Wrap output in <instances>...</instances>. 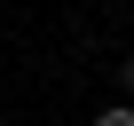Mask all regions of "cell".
Returning <instances> with one entry per match:
<instances>
[{
  "label": "cell",
  "mask_w": 134,
  "mask_h": 126,
  "mask_svg": "<svg viewBox=\"0 0 134 126\" xmlns=\"http://www.w3.org/2000/svg\"><path fill=\"white\" fill-rule=\"evenodd\" d=\"M95 126H134V102H103V110H95Z\"/></svg>",
  "instance_id": "6da1fadb"
},
{
  "label": "cell",
  "mask_w": 134,
  "mask_h": 126,
  "mask_svg": "<svg viewBox=\"0 0 134 126\" xmlns=\"http://www.w3.org/2000/svg\"><path fill=\"white\" fill-rule=\"evenodd\" d=\"M118 87H126V95H134V55H118Z\"/></svg>",
  "instance_id": "7a4b0ae2"
}]
</instances>
